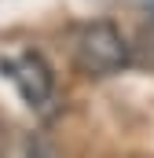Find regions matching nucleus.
<instances>
[{
	"label": "nucleus",
	"instance_id": "nucleus-1",
	"mask_svg": "<svg viewBox=\"0 0 154 158\" xmlns=\"http://www.w3.org/2000/svg\"><path fill=\"white\" fill-rule=\"evenodd\" d=\"M128 59H132L128 40L110 22H92L77 37V66L88 77H110V74L128 66Z\"/></svg>",
	"mask_w": 154,
	"mask_h": 158
},
{
	"label": "nucleus",
	"instance_id": "nucleus-2",
	"mask_svg": "<svg viewBox=\"0 0 154 158\" xmlns=\"http://www.w3.org/2000/svg\"><path fill=\"white\" fill-rule=\"evenodd\" d=\"M11 77H15L22 99H26L30 107H40V103L51 96V74H48V66H44L40 55H22V59H15V63H11Z\"/></svg>",
	"mask_w": 154,
	"mask_h": 158
},
{
	"label": "nucleus",
	"instance_id": "nucleus-3",
	"mask_svg": "<svg viewBox=\"0 0 154 158\" xmlns=\"http://www.w3.org/2000/svg\"><path fill=\"white\" fill-rule=\"evenodd\" d=\"M140 48H143V59L154 63V22H151V26H143V33H140Z\"/></svg>",
	"mask_w": 154,
	"mask_h": 158
},
{
	"label": "nucleus",
	"instance_id": "nucleus-4",
	"mask_svg": "<svg viewBox=\"0 0 154 158\" xmlns=\"http://www.w3.org/2000/svg\"><path fill=\"white\" fill-rule=\"evenodd\" d=\"M30 158H44V155H40V147H30Z\"/></svg>",
	"mask_w": 154,
	"mask_h": 158
}]
</instances>
